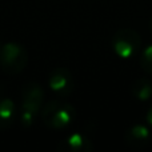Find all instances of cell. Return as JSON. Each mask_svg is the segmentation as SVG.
I'll return each instance as SVG.
<instances>
[{
	"mask_svg": "<svg viewBox=\"0 0 152 152\" xmlns=\"http://www.w3.org/2000/svg\"><path fill=\"white\" fill-rule=\"evenodd\" d=\"M48 86L59 97H66L74 92L75 80L69 69L66 67H56L48 76Z\"/></svg>",
	"mask_w": 152,
	"mask_h": 152,
	"instance_id": "5b68a950",
	"label": "cell"
},
{
	"mask_svg": "<svg viewBox=\"0 0 152 152\" xmlns=\"http://www.w3.org/2000/svg\"><path fill=\"white\" fill-rule=\"evenodd\" d=\"M59 151L63 152H91L94 150L91 139L87 137L84 134L75 132L63 139L58 145Z\"/></svg>",
	"mask_w": 152,
	"mask_h": 152,
	"instance_id": "52a82bcc",
	"label": "cell"
},
{
	"mask_svg": "<svg viewBox=\"0 0 152 152\" xmlns=\"http://www.w3.org/2000/svg\"><path fill=\"white\" fill-rule=\"evenodd\" d=\"M150 29H151V32H152V18H151V20H150Z\"/></svg>",
	"mask_w": 152,
	"mask_h": 152,
	"instance_id": "7c38bea8",
	"label": "cell"
},
{
	"mask_svg": "<svg viewBox=\"0 0 152 152\" xmlns=\"http://www.w3.org/2000/svg\"><path fill=\"white\" fill-rule=\"evenodd\" d=\"M151 128L144 124H134L124 134V142L128 147L135 150H142L151 143Z\"/></svg>",
	"mask_w": 152,
	"mask_h": 152,
	"instance_id": "8992f818",
	"label": "cell"
},
{
	"mask_svg": "<svg viewBox=\"0 0 152 152\" xmlns=\"http://www.w3.org/2000/svg\"><path fill=\"white\" fill-rule=\"evenodd\" d=\"M112 50L119 58L129 59L139 52L142 47V37L135 29L121 28L115 32L111 40Z\"/></svg>",
	"mask_w": 152,
	"mask_h": 152,
	"instance_id": "277c9868",
	"label": "cell"
},
{
	"mask_svg": "<svg viewBox=\"0 0 152 152\" xmlns=\"http://www.w3.org/2000/svg\"><path fill=\"white\" fill-rule=\"evenodd\" d=\"M145 121H147V126L152 129V104H151L150 110L147 111V115H145Z\"/></svg>",
	"mask_w": 152,
	"mask_h": 152,
	"instance_id": "8fae6325",
	"label": "cell"
},
{
	"mask_svg": "<svg viewBox=\"0 0 152 152\" xmlns=\"http://www.w3.org/2000/svg\"><path fill=\"white\" fill-rule=\"evenodd\" d=\"M21 105L19 119L23 127H31L36 118L42 112V105L44 102V91L42 86L35 81H28L21 87L20 91Z\"/></svg>",
	"mask_w": 152,
	"mask_h": 152,
	"instance_id": "6da1fadb",
	"label": "cell"
},
{
	"mask_svg": "<svg viewBox=\"0 0 152 152\" xmlns=\"http://www.w3.org/2000/svg\"><path fill=\"white\" fill-rule=\"evenodd\" d=\"M76 116L74 105L61 99L48 102L42 110V120L50 129H64L74 121Z\"/></svg>",
	"mask_w": 152,
	"mask_h": 152,
	"instance_id": "7a4b0ae2",
	"label": "cell"
},
{
	"mask_svg": "<svg viewBox=\"0 0 152 152\" xmlns=\"http://www.w3.org/2000/svg\"><path fill=\"white\" fill-rule=\"evenodd\" d=\"M29 56L27 50L16 42L0 45V69L7 75H19L26 69Z\"/></svg>",
	"mask_w": 152,
	"mask_h": 152,
	"instance_id": "3957f363",
	"label": "cell"
},
{
	"mask_svg": "<svg viewBox=\"0 0 152 152\" xmlns=\"http://www.w3.org/2000/svg\"><path fill=\"white\" fill-rule=\"evenodd\" d=\"M16 118H18V110H16V104L13 103V100L10 97L1 96L0 97V129L5 131L11 128Z\"/></svg>",
	"mask_w": 152,
	"mask_h": 152,
	"instance_id": "ba28073f",
	"label": "cell"
},
{
	"mask_svg": "<svg viewBox=\"0 0 152 152\" xmlns=\"http://www.w3.org/2000/svg\"><path fill=\"white\" fill-rule=\"evenodd\" d=\"M140 67L144 72L152 75V44H148L140 55Z\"/></svg>",
	"mask_w": 152,
	"mask_h": 152,
	"instance_id": "30bf717a",
	"label": "cell"
},
{
	"mask_svg": "<svg viewBox=\"0 0 152 152\" xmlns=\"http://www.w3.org/2000/svg\"><path fill=\"white\" fill-rule=\"evenodd\" d=\"M131 94L139 102H147L152 97V81L147 77H137L131 86Z\"/></svg>",
	"mask_w": 152,
	"mask_h": 152,
	"instance_id": "9c48e42d",
	"label": "cell"
}]
</instances>
